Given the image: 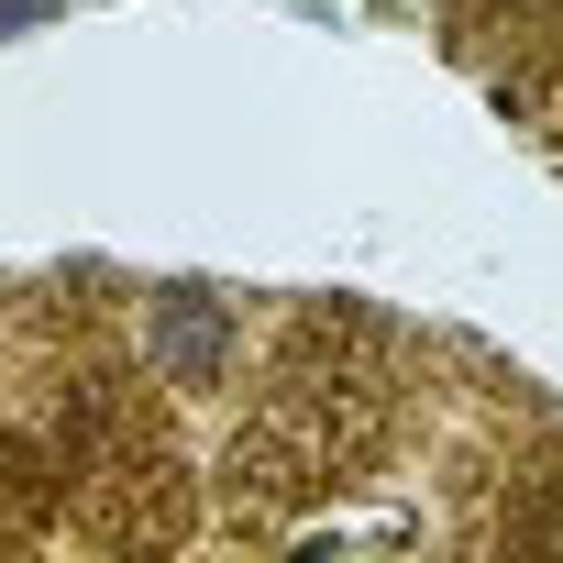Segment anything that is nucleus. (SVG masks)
I'll return each instance as SVG.
<instances>
[{
    "label": "nucleus",
    "mask_w": 563,
    "mask_h": 563,
    "mask_svg": "<svg viewBox=\"0 0 563 563\" xmlns=\"http://www.w3.org/2000/svg\"><path fill=\"white\" fill-rule=\"evenodd\" d=\"M155 365H166L177 387H210V376L232 365V310L199 299V288H166V299H155Z\"/></svg>",
    "instance_id": "obj_1"
},
{
    "label": "nucleus",
    "mask_w": 563,
    "mask_h": 563,
    "mask_svg": "<svg viewBox=\"0 0 563 563\" xmlns=\"http://www.w3.org/2000/svg\"><path fill=\"white\" fill-rule=\"evenodd\" d=\"M56 12V0H0V23H45Z\"/></svg>",
    "instance_id": "obj_2"
}]
</instances>
